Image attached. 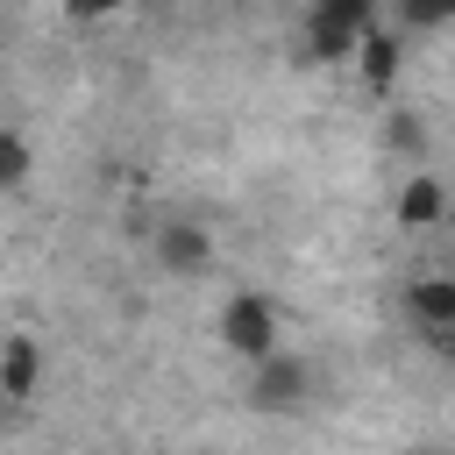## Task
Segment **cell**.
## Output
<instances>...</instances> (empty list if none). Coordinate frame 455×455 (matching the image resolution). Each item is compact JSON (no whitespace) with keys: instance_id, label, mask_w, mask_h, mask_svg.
I'll use <instances>...</instances> for the list:
<instances>
[{"instance_id":"obj_1","label":"cell","mask_w":455,"mask_h":455,"mask_svg":"<svg viewBox=\"0 0 455 455\" xmlns=\"http://www.w3.org/2000/svg\"><path fill=\"white\" fill-rule=\"evenodd\" d=\"M377 14H384L377 0H313V7H306L299 43H306V57H313V64H348V57L384 28Z\"/></svg>"},{"instance_id":"obj_2","label":"cell","mask_w":455,"mask_h":455,"mask_svg":"<svg viewBox=\"0 0 455 455\" xmlns=\"http://www.w3.org/2000/svg\"><path fill=\"white\" fill-rule=\"evenodd\" d=\"M220 341H228L235 363H263L270 348H284V313H277V299L256 291V284L228 291V299H220Z\"/></svg>"},{"instance_id":"obj_3","label":"cell","mask_w":455,"mask_h":455,"mask_svg":"<svg viewBox=\"0 0 455 455\" xmlns=\"http://www.w3.org/2000/svg\"><path fill=\"white\" fill-rule=\"evenodd\" d=\"M313 405V363L299 348H270L263 363H249V412L263 419H291Z\"/></svg>"},{"instance_id":"obj_4","label":"cell","mask_w":455,"mask_h":455,"mask_svg":"<svg viewBox=\"0 0 455 455\" xmlns=\"http://www.w3.org/2000/svg\"><path fill=\"white\" fill-rule=\"evenodd\" d=\"M149 249H156V263H164L171 277H206V263H213V235H206L199 220H164Z\"/></svg>"},{"instance_id":"obj_5","label":"cell","mask_w":455,"mask_h":455,"mask_svg":"<svg viewBox=\"0 0 455 455\" xmlns=\"http://www.w3.org/2000/svg\"><path fill=\"white\" fill-rule=\"evenodd\" d=\"M36 384H43V348H36V334H7V341H0V398L28 405Z\"/></svg>"},{"instance_id":"obj_6","label":"cell","mask_w":455,"mask_h":455,"mask_svg":"<svg viewBox=\"0 0 455 455\" xmlns=\"http://www.w3.org/2000/svg\"><path fill=\"white\" fill-rule=\"evenodd\" d=\"M441 213H448L441 178L434 171H405V185H398V228H434Z\"/></svg>"},{"instance_id":"obj_7","label":"cell","mask_w":455,"mask_h":455,"mask_svg":"<svg viewBox=\"0 0 455 455\" xmlns=\"http://www.w3.org/2000/svg\"><path fill=\"white\" fill-rule=\"evenodd\" d=\"M28 171H36L28 135H21V128H0V192H21V185H28Z\"/></svg>"},{"instance_id":"obj_8","label":"cell","mask_w":455,"mask_h":455,"mask_svg":"<svg viewBox=\"0 0 455 455\" xmlns=\"http://www.w3.org/2000/svg\"><path fill=\"white\" fill-rule=\"evenodd\" d=\"M391 14H398L405 36H427V28H448L455 21V0H391Z\"/></svg>"},{"instance_id":"obj_9","label":"cell","mask_w":455,"mask_h":455,"mask_svg":"<svg viewBox=\"0 0 455 455\" xmlns=\"http://www.w3.org/2000/svg\"><path fill=\"white\" fill-rule=\"evenodd\" d=\"M355 57H370L363 71H370V85L384 92V85H391V64H398V36H384V28H377V36H370V43L355 50Z\"/></svg>"},{"instance_id":"obj_10","label":"cell","mask_w":455,"mask_h":455,"mask_svg":"<svg viewBox=\"0 0 455 455\" xmlns=\"http://www.w3.org/2000/svg\"><path fill=\"white\" fill-rule=\"evenodd\" d=\"M128 7H142V0H57V14H64V21H78V28L114 21V14H128Z\"/></svg>"},{"instance_id":"obj_11","label":"cell","mask_w":455,"mask_h":455,"mask_svg":"<svg viewBox=\"0 0 455 455\" xmlns=\"http://www.w3.org/2000/svg\"><path fill=\"white\" fill-rule=\"evenodd\" d=\"M384 135H391V149H405V156H419V142H427V135H419V121H412L405 107H391V121H384Z\"/></svg>"},{"instance_id":"obj_12","label":"cell","mask_w":455,"mask_h":455,"mask_svg":"<svg viewBox=\"0 0 455 455\" xmlns=\"http://www.w3.org/2000/svg\"><path fill=\"white\" fill-rule=\"evenodd\" d=\"M412 455H441V448H412Z\"/></svg>"}]
</instances>
